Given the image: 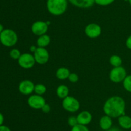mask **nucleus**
<instances>
[{
    "label": "nucleus",
    "mask_w": 131,
    "mask_h": 131,
    "mask_svg": "<svg viewBox=\"0 0 131 131\" xmlns=\"http://www.w3.org/2000/svg\"><path fill=\"white\" fill-rule=\"evenodd\" d=\"M125 101L119 96H113L109 98L103 106L105 114L112 118H119L125 114Z\"/></svg>",
    "instance_id": "f257e3e1"
},
{
    "label": "nucleus",
    "mask_w": 131,
    "mask_h": 131,
    "mask_svg": "<svg viewBox=\"0 0 131 131\" xmlns=\"http://www.w3.org/2000/svg\"><path fill=\"white\" fill-rule=\"evenodd\" d=\"M68 0H47L46 6L49 12L55 16H59L66 12Z\"/></svg>",
    "instance_id": "f03ea898"
},
{
    "label": "nucleus",
    "mask_w": 131,
    "mask_h": 131,
    "mask_svg": "<svg viewBox=\"0 0 131 131\" xmlns=\"http://www.w3.org/2000/svg\"><path fill=\"white\" fill-rule=\"evenodd\" d=\"M17 41V35L13 30L4 29L0 33V42L6 47H12L16 44Z\"/></svg>",
    "instance_id": "7ed1b4c3"
},
{
    "label": "nucleus",
    "mask_w": 131,
    "mask_h": 131,
    "mask_svg": "<svg viewBox=\"0 0 131 131\" xmlns=\"http://www.w3.org/2000/svg\"><path fill=\"white\" fill-rule=\"evenodd\" d=\"M127 76V74L125 68L122 66H119L113 68L110 71L109 77L111 82L118 83L123 82Z\"/></svg>",
    "instance_id": "20e7f679"
},
{
    "label": "nucleus",
    "mask_w": 131,
    "mask_h": 131,
    "mask_svg": "<svg viewBox=\"0 0 131 131\" xmlns=\"http://www.w3.org/2000/svg\"><path fill=\"white\" fill-rule=\"evenodd\" d=\"M62 106L69 113H75L80 108V103L74 96H68L63 100Z\"/></svg>",
    "instance_id": "39448f33"
},
{
    "label": "nucleus",
    "mask_w": 131,
    "mask_h": 131,
    "mask_svg": "<svg viewBox=\"0 0 131 131\" xmlns=\"http://www.w3.org/2000/svg\"><path fill=\"white\" fill-rule=\"evenodd\" d=\"M17 60L19 65L24 69L32 68L36 63L35 59L33 55L29 53L21 54V55Z\"/></svg>",
    "instance_id": "423d86ee"
},
{
    "label": "nucleus",
    "mask_w": 131,
    "mask_h": 131,
    "mask_svg": "<svg viewBox=\"0 0 131 131\" xmlns=\"http://www.w3.org/2000/svg\"><path fill=\"white\" fill-rule=\"evenodd\" d=\"M33 56L36 63L40 65L46 64L49 59V53L46 48L37 47L35 51L33 53Z\"/></svg>",
    "instance_id": "0eeeda50"
},
{
    "label": "nucleus",
    "mask_w": 131,
    "mask_h": 131,
    "mask_svg": "<svg viewBox=\"0 0 131 131\" xmlns=\"http://www.w3.org/2000/svg\"><path fill=\"white\" fill-rule=\"evenodd\" d=\"M49 25L46 21H37L32 24L31 30L32 33L37 36H41L42 35L46 34L48 30Z\"/></svg>",
    "instance_id": "6e6552de"
},
{
    "label": "nucleus",
    "mask_w": 131,
    "mask_h": 131,
    "mask_svg": "<svg viewBox=\"0 0 131 131\" xmlns=\"http://www.w3.org/2000/svg\"><path fill=\"white\" fill-rule=\"evenodd\" d=\"M84 33L89 38H97L102 33V28L97 23H90L85 27Z\"/></svg>",
    "instance_id": "1a4fd4ad"
},
{
    "label": "nucleus",
    "mask_w": 131,
    "mask_h": 131,
    "mask_svg": "<svg viewBox=\"0 0 131 131\" xmlns=\"http://www.w3.org/2000/svg\"><path fill=\"white\" fill-rule=\"evenodd\" d=\"M46 103L44 98L37 94L31 95L28 98V105L34 109H41Z\"/></svg>",
    "instance_id": "9d476101"
},
{
    "label": "nucleus",
    "mask_w": 131,
    "mask_h": 131,
    "mask_svg": "<svg viewBox=\"0 0 131 131\" xmlns=\"http://www.w3.org/2000/svg\"><path fill=\"white\" fill-rule=\"evenodd\" d=\"M35 86L32 81L29 80H24L21 81L19 85V91L24 95H29L34 92Z\"/></svg>",
    "instance_id": "9b49d317"
},
{
    "label": "nucleus",
    "mask_w": 131,
    "mask_h": 131,
    "mask_svg": "<svg viewBox=\"0 0 131 131\" xmlns=\"http://www.w3.org/2000/svg\"><path fill=\"white\" fill-rule=\"evenodd\" d=\"M78 124L86 125L90 124L92 121V115L89 111L83 110L79 113L77 116Z\"/></svg>",
    "instance_id": "f8f14e48"
},
{
    "label": "nucleus",
    "mask_w": 131,
    "mask_h": 131,
    "mask_svg": "<svg viewBox=\"0 0 131 131\" xmlns=\"http://www.w3.org/2000/svg\"><path fill=\"white\" fill-rule=\"evenodd\" d=\"M74 6L80 8H89L95 3V0H68Z\"/></svg>",
    "instance_id": "ddd939ff"
},
{
    "label": "nucleus",
    "mask_w": 131,
    "mask_h": 131,
    "mask_svg": "<svg viewBox=\"0 0 131 131\" xmlns=\"http://www.w3.org/2000/svg\"><path fill=\"white\" fill-rule=\"evenodd\" d=\"M99 126L101 129L104 131H107L113 126L112 118L105 114L100 119Z\"/></svg>",
    "instance_id": "4468645a"
},
{
    "label": "nucleus",
    "mask_w": 131,
    "mask_h": 131,
    "mask_svg": "<svg viewBox=\"0 0 131 131\" xmlns=\"http://www.w3.org/2000/svg\"><path fill=\"white\" fill-rule=\"evenodd\" d=\"M118 124L122 128L125 130H129L131 128V117L129 116L124 114L118 118Z\"/></svg>",
    "instance_id": "2eb2a0df"
},
{
    "label": "nucleus",
    "mask_w": 131,
    "mask_h": 131,
    "mask_svg": "<svg viewBox=\"0 0 131 131\" xmlns=\"http://www.w3.org/2000/svg\"><path fill=\"white\" fill-rule=\"evenodd\" d=\"M51 43V37L47 34L39 36L37 41V44L38 47L46 48Z\"/></svg>",
    "instance_id": "dca6fc26"
},
{
    "label": "nucleus",
    "mask_w": 131,
    "mask_h": 131,
    "mask_svg": "<svg viewBox=\"0 0 131 131\" xmlns=\"http://www.w3.org/2000/svg\"><path fill=\"white\" fill-rule=\"evenodd\" d=\"M56 92L59 98L63 100L64 98H65L69 96V89L66 85L61 84L57 87Z\"/></svg>",
    "instance_id": "f3484780"
},
{
    "label": "nucleus",
    "mask_w": 131,
    "mask_h": 131,
    "mask_svg": "<svg viewBox=\"0 0 131 131\" xmlns=\"http://www.w3.org/2000/svg\"><path fill=\"white\" fill-rule=\"evenodd\" d=\"M70 74V70L65 67H61L58 68L56 71V77L60 80L68 79Z\"/></svg>",
    "instance_id": "a211bd4d"
},
{
    "label": "nucleus",
    "mask_w": 131,
    "mask_h": 131,
    "mask_svg": "<svg viewBox=\"0 0 131 131\" xmlns=\"http://www.w3.org/2000/svg\"><path fill=\"white\" fill-rule=\"evenodd\" d=\"M110 63L113 68L122 66V59L118 55H113L110 57Z\"/></svg>",
    "instance_id": "6ab92c4d"
},
{
    "label": "nucleus",
    "mask_w": 131,
    "mask_h": 131,
    "mask_svg": "<svg viewBox=\"0 0 131 131\" xmlns=\"http://www.w3.org/2000/svg\"><path fill=\"white\" fill-rule=\"evenodd\" d=\"M46 91H47V88H46V86L43 83H37L35 86L34 92L37 95L42 96L46 93Z\"/></svg>",
    "instance_id": "aec40b11"
},
{
    "label": "nucleus",
    "mask_w": 131,
    "mask_h": 131,
    "mask_svg": "<svg viewBox=\"0 0 131 131\" xmlns=\"http://www.w3.org/2000/svg\"><path fill=\"white\" fill-rule=\"evenodd\" d=\"M123 86L127 92H131V74L127 76L123 81Z\"/></svg>",
    "instance_id": "412c9836"
},
{
    "label": "nucleus",
    "mask_w": 131,
    "mask_h": 131,
    "mask_svg": "<svg viewBox=\"0 0 131 131\" xmlns=\"http://www.w3.org/2000/svg\"><path fill=\"white\" fill-rule=\"evenodd\" d=\"M21 55V53L18 49L14 48L10 51V56L14 60H18Z\"/></svg>",
    "instance_id": "4be33fe9"
},
{
    "label": "nucleus",
    "mask_w": 131,
    "mask_h": 131,
    "mask_svg": "<svg viewBox=\"0 0 131 131\" xmlns=\"http://www.w3.org/2000/svg\"><path fill=\"white\" fill-rule=\"evenodd\" d=\"M115 0H95V3L99 6H108L111 5Z\"/></svg>",
    "instance_id": "5701e85b"
},
{
    "label": "nucleus",
    "mask_w": 131,
    "mask_h": 131,
    "mask_svg": "<svg viewBox=\"0 0 131 131\" xmlns=\"http://www.w3.org/2000/svg\"><path fill=\"white\" fill-rule=\"evenodd\" d=\"M71 131H90L88 127L83 125L78 124L74 127H72Z\"/></svg>",
    "instance_id": "b1692460"
},
{
    "label": "nucleus",
    "mask_w": 131,
    "mask_h": 131,
    "mask_svg": "<svg viewBox=\"0 0 131 131\" xmlns=\"http://www.w3.org/2000/svg\"><path fill=\"white\" fill-rule=\"evenodd\" d=\"M68 124L70 127H73L75 126L76 125L78 124V119H77V117L74 116H71L68 118Z\"/></svg>",
    "instance_id": "393cba45"
},
{
    "label": "nucleus",
    "mask_w": 131,
    "mask_h": 131,
    "mask_svg": "<svg viewBox=\"0 0 131 131\" xmlns=\"http://www.w3.org/2000/svg\"><path fill=\"white\" fill-rule=\"evenodd\" d=\"M68 79H69V80L70 81L71 83H76L78 81V80H79V77H78V75L76 73H70Z\"/></svg>",
    "instance_id": "a878e982"
},
{
    "label": "nucleus",
    "mask_w": 131,
    "mask_h": 131,
    "mask_svg": "<svg viewBox=\"0 0 131 131\" xmlns=\"http://www.w3.org/2000/svg\"><path fill=\"white\" fill-rule=\"evenodd\" d=\"M51 106L49 105V104L46 103V104L43 105V106L42 107L41 110H42V111L43 112V113H46V114H47V113H49L50 111H51Z\"/></svg>",
    "instance_id": "bb28decb"
},
{
    "label": "nucleus",
    "mask_w": 131,
    "mask_h": 131,
    "mask_svg": "<svg viewBox=\"0 0 131 131\" xmlns=\"http://www.w3.org/2000/svg\"><path fill=\"white\" fill-rule=\"evenodd\" d=\"M125 45H126L127 48L128 49L131 50V35H129L126 41H125Z\"/></svg>",
    "instance_id": "cd10ccee"
},
{
    "label": "nucleus",
    "mask_w": 131,
    "mask_h": 131,
    "mask_svg": "<svg viewBox=\"0 0 131 131\" xmlns=\"http://www.w3.org/2000/svg\"><path fill=\"white\" fill-rule=\"evenodd\" d=\"M0 131H12L6 125H0Z\"/></svg>",
    "instance_id": "c85d7f7f"
},
{
    "label": "nucleus",
    "mask_w": 131,
    "mask_h": 131,
    "mask_svg": "<svg viewBox=\"0 0 131 131\" xmlns=\"http://www.w3.org/2000/svg\"><path fill=\"white\" fill-rule=\"evenodd\" d=\"M107 131H121L119 128L116 127H112L111 128H110V129L107 130Z\"/></svg>",
    "instance_id": "c756f323"
},
{
    "label": "nucleus",
    "mask_w": 131,
    "mask_h": 131,
    "mask_svg": "<svg viewBox=\"0 0 131 131\" xmlns=\"http://www.w3.org/2000/svg\"><path fill=\"white\" fill-rule=\"evenodd\" d=\"M4 122V117L3 115L0 113V125H2Z\"/></svg>",
    "instance_id": "7c9ffc66"
},
{
    "label": "nucleus",
    "mask_w": 131,
    "mask_h": 131,
    "mask_svg": "<svg viewBox=\"0 0 131 131\" xmlns=\"http://www.w3.org/2000/svg\"><path fill=\"white\" fill-rule=\"evenodd\" d=\"M36 49H37V48H36L35 46H31V47H30V50H31V51H33V53H34Z\"/></svg>",
    "instance_id": "2f4dec72"
},
{
    "label": "nucleus",
    "mask_w": 131,
    "mask_h": 131,
    "mask_svg": "<svg viewBox=\"0 0 131 131\" xmlns=\"http://www.w3.org/2000/svg\"><path fill=\"white\" fill-rule=\"evenodd\" d=\"M3 25L2 24H1V23H0V33H1V32H3Z\"/></svg>",
    "instance_id": "473e14b6"
},
{
    "label": "nucleus",
    "mask_w": 131,
    "mask_h": 131,
    "mask_svg": "<svg viewBox=\"0 0 131 131\" xmlns=\"http://www.w3.org/2000/svg\"><path fill=\"white\" fill-rule=\"evenodd\" d=\"M128 1H129V4H130V5L131 6V0H128Z\"/></svg>",
    "instance_id": "72a5a7b5"
}]
</instances>
